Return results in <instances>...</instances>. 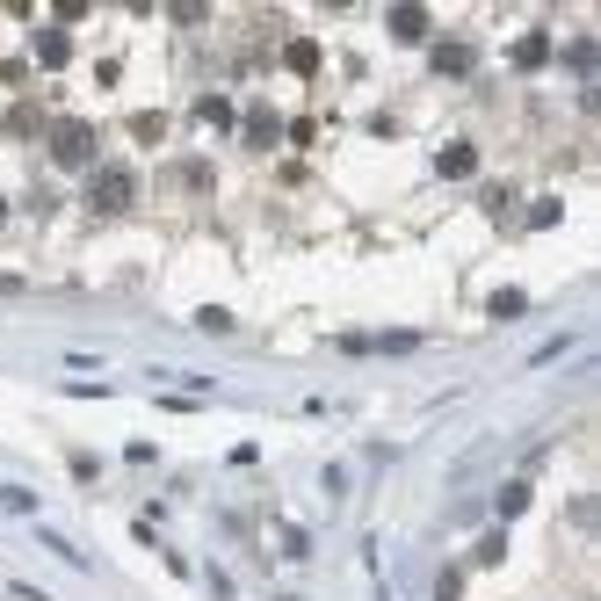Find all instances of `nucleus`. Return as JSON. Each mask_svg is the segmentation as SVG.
Listing matches in <instances>:
<instances>
[{
    "instance_id": "obj_1",
    "label": "nucleus",
    "mask_w": 601,
    "mask_h": 601,
    "mask_svg": "<svg viewBox=\"0 0 601 601\" xmlns=\"http://www.w3.org/2000/svg\"><path fill=\"white\" fill-rule=\"evenodd\" d=\"M88 203H95L101 217H109V210H131V203H138V174H131V167H95Z\"/></svg>"
},
{
    "instance_id": "obj_2",
    "label": "nucleus",
    "mask_w": 601,
    "mask_h": 601,
    "mask_svg": "<svg viewBox=\"0 0 601 601\" xmlns=\"http://www.w3.org/2000/svg\"><path fill=\"white\" fill-rule=\"evenodd\" d=\"M51 160L58 167H88L95 160V123H51Z\"/></svg>"
},
{
    "instance_id": "obj_3",
    "label": "nucleus",
    "mask_w": 601,
    "mask_h": 601,
    "mask_svg": "<svg viewBox=\"0 0 601 601\" xmlns=\"http://www.w3.org/2000/svg\"><path fill=\"white\" fill-rule=\"evenodd\" d=\"M543 58H551V37H522L514 44V73H536Z\"/></svg>"
},
{
    "instance_id": "obj_4",
    "label": "nucleus",
    "mask_w": 601,
    "mask_h": 601,
    "mask_svg": "<svg viewBox=\"0 0 601 601\" xmlns=\"http://www.w3.org/2000/svg\"><path fill=\"white\" fill-rule=\"evenodd\" d=\"M247 145H276V109H247Z\"/></svg>"
},
{
    "instance_id": "obj_5",
    "label": "nucleus",
    "mask_w": 601,
    "mask_h": 601,
    "mask_svg": "<svg viewBox=\"0 0 601 601\" xmlns=\"http://www.w3.org/2000/svg\"><path fill=\"white\" fill-rule=\"evenodd\" d=\"M392 37H406V44L427 37V15H420V7H399V15H392Z\"/></svg>"
},
{
    "instance_id": "obj_6",
    "label": "nucleus",
    "mask_w": 601,
    "mask_h": 601,
    "mask_svg": "<svg viewBox=\"0 0 601 601\" xmlns=\"http://www.w3.org/2000/svg\"><path fill=\"white\" fill-rule=\"evenodd\" d=\"M464 66H471L464 44H442V51H435V73H464Z\"/></svg>"
},
{
    "instance_id": "obj_7",
    "label": "nucleus",
    "mask_w": 601,
    "mask_h": 601,
    "mask_svg": "<svg viewBox=\"0 0 601 601\" xmlns=\"http://www.w3.org/2000/svg\"><path fill=\"white\" fill-rule=\"evenodd\" d=\"M471 167H479L471 145H449V153H442V174H471Z\"/></svg>"
},
{
    "instance_id": "obj_8",
    "label": "nucleus",
    "mask_w": 601,
    "mask_h": 601,
    "mask_svg": "<svg viewBox=\"0 0 601 601\" xmlns=\"http://www.w3.org/2000/svg\"><path fill=\"white\" fill-rule=\"evenodd\" d=\"M196 116H203V123H232V101H225V95H203Z\"/></svg>"
},
{
    "instance_id": "obj_9",
    "label": "nucleus",
    "mask_w": 601,
    "mask_h": 601,
    "mask_svg": "<svg viewBox=\"0 0 601 601\" xmlns=\"http://www.w3.org/2000/svg\"><path fill=\"white\" fill-rule=\"evenodd\" d=\"M37 58L44 66H66V37H37Z\"/></svg>"
},
{
    "instance_id": "obj_10",
    "label": "nucleus",
    "mask_w": 601,
    "mask_h": 601,
    "mask_svg": "<svg viewBox=\"0 0 601 601\" xmlns=\"http://www.w3.org/2000/svg\"><path fill=\"white\" fill-rule=\"evenodd\" d=\"M283 58H290V73H311V66H319V51H311V44H290Z\"/></svg>"
},
{
    "instance_id": "obj_11",
    "label": "nucleus",
    "mask_w": 601,
    "mask_h": 601,
    "mask_svg": "<svg viewBox=\"0 0 601 601\" xmlns=\"http://www.w3.org/2000/svg\"><path fill=\"white\" fill-rule=\"evenodd\" d=\"M522 304H529V298H522V290H501V298H493V319H514Z\"/></svg>"
},
{
    "instance_id": "obj_12",
    "label": "nucleus",
    "mask_w": 601,
    "mask_h": 601,
    "mask_svg": "<svg viewBox=\"0 0 601 601\" xmlns=\"http://www.w3.org/2000/svg\"><path fill=\"white\" fill-rule=\"evenodd\" d=\"M0 225H7V196H0Z\"/></svg>"
}]
</instances>
